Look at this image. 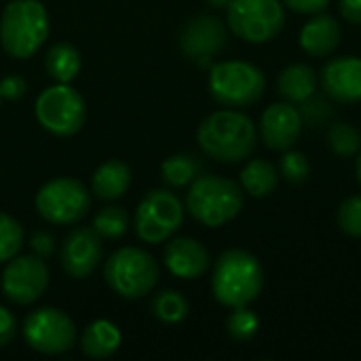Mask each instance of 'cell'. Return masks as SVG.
<instances>
[{"label": "cell", "mask_w": 361, "mask_h": 361, "mask_svg": "<svg viewBox=\"0 0 361 361\" xmlns=\"http://www.w3.org/2000/svg\"><path fill=\"white\" fill-rule=\"evenodd\" d=\"M25 345L42 355H63L76 345V326L55 307H40L25 315L21 324Z\"/></svg>", "instance_id": "8fae6325"}, {"label": "cell", "mask_w": 361, "mask_h": 361, "mask_svg": "<svg viewBox=\"0 0 361 361\" xmlns=\"http://www.w3.org/2000/svg\"><path fill=\"white\" fill-rule=\"evenodd\" d=\"M123 334L110 319L91 322L80 334L78 349L89 360H108L121 347Z\"/></svg>", "instance_id": "d6986e66"}, {"label": "cell", "mask_w": 361, "mask_h": 361, "mask_svg": "<svg viewBox=\"0 0 361 361\" xmlns=\"http://www.w3.org/2000/svg\"><path fill=\"white\" fill-rule=\"evenodd\" d=\"M264 286V271L258 258L245 250L233 247L218 256L212 273L214 298L228 309L252 305Z\"/></svg>", "instance_id": "7a4b0ae2"}, {"label": "cell", "mask_w": 361, "mask_h": 361, "mask_svg": "<svg viewBox=\"0 0 361 361\" xmlns=\"http://www.w3.org/2000/svg\"><path fill=\"white\" fill-rule=\"evenodd\" d=\"M102 237L93 226H78L70 231L59 250V264L72 279H87L102 262Z\"/></svg>", "instance_id": "4fadbf2b"}, {"label": "cell", "mask_w": 361, "mask_h": 361, "mask_svg": "<svg viewBox=\"0 0 361 361\" xmlns=\"http://www.w3.org/2000/svg\"><path fill=\"white\" fill-rule=\"evenodd\" d=\"M315 85H317V74L307 63H292L277 78L279 95L292 104L307 102L315 93Z\"/></svg>", "instance_id": "44dd1931"}, {"label": "cell", "mask_w": 361, "mask_h": 361, "mask_svg": "<svg viewBox=\"0 0 361 361\" xmlns=\"http://www.w3.org/2000/svg\"><path fill=\"white\" fill-rule=\"evenodd\" d=\"M129 228V214L123 207H102L93 218V231L102 239H121Z\"/></svg>", "instance_id": "484cf974"}, {"label": "cell", "mask_w": 361, "mask_h": 361, "mask_svg": "<svg viewBox=\"0 0 361 361\" xmlns=\"http://www.w3.org/2000/svg\"><path fill=\"white\" fill-rule=\"evenodd\" d=\"M23 245V226L8 214L0 212V264L19 254Z\"/></svg>", "instance_id": "83f0119b"}, {"label": "cell", "mask_w": 361, "mask_h": 361, "mask_svg": "<svg viewBox=\"0 0 361 361\" xmlns=\"http://www.w3.org/2000/svg\"><path fill=\"white\" fill-rule=\"evenodd\" d=\"M258 328H260V319H258V315H256L254 311H250L247 307H237V309H233V313H231L228 319H226V330H228V334H231L235 341H241V343L252 341V338L256 336Z\"/></svg>", "instance_id": "f1b7e54d"}, {"label": "cell", "mask_w": 361, "mask_h": 361, "mask_svg": "<svg viewBox=\"0 0 361 361\" xmlns=\"http://www.w3.org/2000/svg\"><path fill=\"white\" fill-rule=\"evenodd\" d=\"M82 68L80 53L70 42H55L44 55V70L55 82H72Z\"/></svg>", "instance_id": "603a6c76"}, {"label": "cell", "mask_w": 361, "mask_h": 361, "mask_svg": "<svg viewBox=\"0 0 361 361\" xmlns=\"http://www.w3.org/2000/svg\"><path fill=\"white\" fill-rule=\"evenodd\" d=\"M328 146L338 157H353L361 150V131L349 123H334L328 131Z\"/></svg>", "instance_id": "4316f807"}, {"label": "cell", "mask_w": 361, "mask_h": 361, "mask_svg": "<svg viewBox=\"0 0 361 361\" xmlns=\"http://www.w3.org/2000/svg\"><path fill=\"white\" fill-rule=\"evenodd\" d=\"M205 2L214 8H228L233 0H205Z\"/></svg>", "instance_id": "74e56055"}, {"label": "cell", "mask_w": 361, "mask_h": 361, "mask_svg": "<svg viewBox=\"0 0 361 361\" xmlns=\"http://www.w3.org/2000/svg\"><path fill=\"white\" fill-rule=\"evenodd\" d=\"M42 220L57 226H70L85 220L91 209V192L76 178H53L40 186L34 199Z\"/></svg>", "instance_id": "ba28073f"}, {"label": "cell", "mask_w": 361, "mask_h": 361, "mask_svg": "<svg viewBox=\"0 0 361 361\" xmlns=\"http://www.w3.org/2000/svg\"><path fill=\"white\" fill-rule=\"evenodd\" d=\"M0 99H2V95H0Z\"/></svg>", "instance_id": "ab89813d"}, {"label": "cell", "mask_w": 361, "mask_h": 361, "mask_svg": "<svg viewBox=\"0 0 361 361\" xmlns=\"http://www.w3.org/2000/svg\"><path fill=\"white\" fill-rule=\"evenodd\" d=\"M163 262L167 271L178 279H199L209 269V252L192 237H178L165 245Z\"/></svg>", "instance_id": "e0dca14e"}, {"label": "cell", "mask_w": 361, "mask_h": 361, "mask_svg": "<svg viewBox=\"0 0 361 361\" xmlns=\"http://www.w3.org/2000/svg\"><path fill=\"white\" fill-rule=\"evenodd\" d=\"M328 114H332V110H330V106H328L324 99H319V97L311 95L307 102H302V112H300V116H302L307 123L319 125Z\"/></svg>", "instance_id": "1f68e13d"}, {"label": "cell", "mask_w": 361, "mask_h": 361, "mask_svg": "<svg viewBox=\"0 0 361 361\" xmlns=\"http://www.w3.org/2000/svg\"><path fill=\"white\" fill-rule=\"evenodd\" d=\"M184 222V205L167 188L148 190L135 209V235L140 241L157 245L167 241Z\"/></svg>", "instance_id": "30bf717a"}, {"label": "cell", "mask_w": 361, "mask_h": 361, "mask_svg": "<svg viewBox=\"0 0 361 361\" xmlns=\"http://www.w3.org/2000/svg\"><path fill=\"white\" fill-rule=\"evenodd\" d=\"M201 171H203V163L195 154H186V152L173 154L165 159L161 165V178L171 188H184L195 178H199Z\"/></svg>", "instance_id": "cb8c5ba5"}, {"label": "cell", "mask_w": 361, "mask_h": 361, "mask_svg": "<svg viewBox=\"0 0 361 361\" xmlns=\"http://www.w3.org/2000/svg\"><path fill=\"white\" fill-rule=\"evenodd\" d=\"M38 125L57 137L76 135L87 121V106L82 95L70 87V82H57L47 87L34 106Z\"/></svg>", "instance_id": "52a82bcc"}, {"label": "cell", "mask_w": 361, "mask_h": 361, "mask_svg": "<svg viewBox=\"0 0 361 361\" xmlns=\"http://www.w3.org/2000/svg\"><path fill=\"white\" fill-rule=\"evenodd\" d=\"M279 171H281V178L292 184V186H300L309 180V173H311V163L307 159L305 152H298V150H286V154L281 157V163H279Z\"/></svg>", "instance_id": "f546056e"}, {"label": "cell", "mask_w": 361, "mask_h": 361, "mask_svg": "<svg viewBox=\"0 0 361 361\" xmlns=\"http://www.w3.org/2000/svg\"><path fill=\"white\" fill-rule=\"evenodd\" d=\"M245 197L241 184L222 176H199L186 192L188 214L203 226L218 228L239 216Z\"/></svg>", "instance_id": "3957f363"}, {"label": "cell", "mask_w": 361, "mask_h": 361, "mask_svg": "<svg viewBox=\"0 0 361 361\" xmlns=\"http://www.w3.org/2000/svg\"><path fill=\"white\" fill-rule=\"evenodd\" d=\"M241 188L256 197H269L275 192L277 184H279V171L277 167L267 161V159H252L250 163H245V167L241 169Z\"/></svg>", "instance_id": "7402d4cb"}, {"label": "cell", "mask_w": 361, "mask_h": 361, "mask_svg": "<svg viewBox=\"0 0 361 361\" xmlns=\"http://www.w3.org/2000/svg\"><path fill=\"white\" fill-rule=\"evenodd\" d=\"M8 302L27 307L34 305L49 288V269L38 256H15L6 262L0 281Z\"/></svg>", "instance_id": "7c38bea8"}, {"label": "cell", "mask_w": 361, "mask_h": 361, "mask_svg": "<svg viewBox=\"0 0 361 361\" xmlns=\"http://www.w3.org/2000/svg\"><path fill=\"white\" fill-rule=\"evenodd\" d=\"M343 30L336 17L322 13L305 23L300 30V47L313 57H328L341 44Z\"/></svg>", "instance_id": "ac0fdd59"}, {"label": "cell", "mask_w": 361, "mask_h": 361, "mask_svg": "<svg viewBox=\"0 0 361 361\" xmlns=\"http://www.w3.org/2000/svg\"><path fill=\"white\" fill-rule=\"evenodd\" d=\"M226 11L231 32L252 44L271 42L286 25V13L279 0H233Z\"/></svg>", "instance_id": "9c48e42d"}, {"label": "cell", "mask_w": 361, "mask_h": 361, "mask_svg": "<svg viewBox=\"0 0 361 361\" xmlns=\"http://www.w3.org/2000/svg\"><path fill=\"white\" fill-rule=\"evenodd\" d=\"M49 38V13L38 0H11L0 15V44L15 59L32 57Z\"/></svg>", "instance_id": "277c9868"}, {"label": "cell", "mask_w": 361, "mask_h": 361, "mask_svg": "<svg viewBox=\"0 0 361 361\" xmlns=\"http://www.w3.org/2000/svg\"><path fill=\"white\" fill-rule=\"evenodd\" d=\"M322 87L328 97L341 104L361 102V59L360 57H336L322 68Z\"/></svg>", "instance_id": "2e32d148"}, {"label": "cell", "mask_w": 361, "mask_h": 361, "mask_svg": "<svg viewBox=\"0 0 361 361\" xmlns=\"http://www.w3.org/2000/svg\"><path fill=\"white\" fill-rule=\"evenodd\" d=\"M338 226L349 237H361V195H353L341 203Z\"/></svg>", "instance_id": "4dcf8cb0"}, {"label": "cell", "mask_w": 361, "mask_h": 361, "mask_svg": "<svg viewBox=\"0 0 361 361\" xmlns=\"http://www.w3.org/2000/svg\"><path fill=\"white\" fill-rule=\"evenodd\" d=\"M188 300L178 290H163L150 302L152 315L163 324H180L188 317Z\"/></svg>", "instance_id": "d4e9b609"}, {"label": "cell", "mask_w": 361, "mask_h": 361, "mask_svg": "<svg viewBox=\"0 0 361 361\" xmlns=\"http://www.w3.org/2000/svg\"><path fill=\"white\" fill-rule=\"evenodd\" d=\"M355 176H357V182L361 184V150L357 152V163H355Z\"/></svg>", "instance_id": "f35d334b"}, {"label": "cell", "mask_w": 361, "mask_h": 361, "mask_svg": "<svg viewBox=\"0 0 361 361\" xmlns=\"http://www.w3.org/2000/svg\"><path fill=\"white\" fill-rule=\"evenodd\" d=\"M27 91V82L23 76L19 74H8L0 80V95L2 99H8V102H17L25 95Z\"/></svg>", "instance_id": "d6a6232c"}, {"label": "cell", "mask_w": 361, "mask_h": 361, "mask_svg": "<svg viewBox=\"0 0 361 361\" xmlns=\"http://www.w3.org/2000/svg\"><path fill=\"white\" fill-rule=\"evenodd\" d=\"M226 25L216 15H197L192 17L182 34H180V49L190 59L203 61L218 55L226 44Z\"/></svg>", "instance_id": "5bb4252c"}, {"label": "cell", "mask_w": 361, "mask_h": 361, "mask_svg": "<svg viewBox=\"0 0 361 361\" xmlns=\"http://www.w3.org/2000/svg\"><path fill=\"white\" fill-rule=\"evenodd\" d=\"M302 133V116L292 104H273L262 112L260 137L267 148L286 152L290 150Z\"/></svg>", "instance_id": "9a60e30c"}, {"label": "cell", "mask_w": 361, "mask_h": 361, "mask_svg": "<svg viewBox=\"0 0 361 361\" xmlns=\"http://www.w3.org/2000/svg\"><path fill=\"white\" fill-rule=\"evenodd\" d=\"M108 288L127 300L144 298L159 281V264L150 252L142 247H121L104 264Z\"/></svg>", "instance_id": "5b68a950"}, {"label": "cell", "mask_w": 361, "mask_h": 361, "mask_svg": "<svg viewBox=\"0 0 361 361\" xmlns=\"http://www.w3.org/2000/svg\"><path fill=\"white\" fill-rule=\"evenodd\" d=\"M338 8L349 23L361 25V0H341Z\"/></svg>", "instance_id": "8d00e7d4"}, {"label": "cell", "mask_w": 361, "mask_h": 361, "mask_svg": "<svg viewBox=\"0 0 361 361\" xmlns=\"http://www.w3.org/2000/svg\"><path fill=\"white\" fill-rule=\"evenodd\" d=\"M256 125L239 110H218L197 129L199 148L218 163H239L256 148Z\"/></svg>", "instance_id": "6da1fadb"}, {"label": "cell", "mask_w": 361, "mask_h": 361, "mask_svg": "<svg viewBox=\"0 0 361 361\" xmlns=\"http://www.w3.org/2000/svg\"><path fill=\"white\" fill-rule=\"evenodd\" d=\"M30 250H32L34 256L44 260V258H49L55 252V237L49 231H36L30 237Z\"/></svg>", "instance_id": "836d02e7"}, {"label": "cell", "mask_w": 361, "mask_h": 361, "mask_svg": "<svg viewBox=\"0 0 361 361\" xmlns=\"http://www.w3.org/2000/svg\"><path fill=\"white\" fill-rule=\"evenodd\" d=\"M15 336H17V317L6 307H0V349L8 347Z\"/></svg>", "instance_id": "e575fe53"}, {"label": "cell", "mask_w": 361, "mask_h": 361, "mask_svg": "<svg viewBox=\"0 0 361 361\" xmlns=\"http://www.w3.org/2000/svg\"><path fill=\"white\" fill-rule=\"evenodd\" d=\"M209 93L226 108H243L256 104L264 95V74L247 61H222L209 70Z\"/></svg>", "instance_id": "8992f818"}, {"label": "cell", "mask_w": 361, "mask_h": 361, "mask_svg": "<svg viewBox=\"0 0 361 361\" xmlns=\"http://www.w3.org/2000/svg\"><path fill=\"white\" fill-rule=\"evenodd\" d=\"M131 186V169L121 159H108L91 176V190L99 201H116Z\"/></svg>", "instance_id": "ffe728a7"}, {"label": "cell", "mask_w": 361, "mask_h": 361, "mask_svg": "<svg viewBox=\"0 0 361 361\" xmlns=\"http://www.w3.org/2000/svg\"><path fill=\"white\" fill-rule=\"evenodd\" d=\"M330 0H283V4L296 13L302 15H313V13H322L328 6Z\"/></svg>", "instance_id": "d590c367"}]
</instances>
